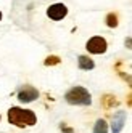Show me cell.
Segmentation results:
<instances>
[{
	"label": "cell",
	"mask_w": 132,
	"mask_h": 133,
	"mask_svg": "<svg viewBox=\"0 0 132 133\" xmlns=\"http://www.w3.org/2000/svg\"><path fill=\"white\" fill-rule=\"evenodd\" d=\"M8 122L15 127H20V128L32 127L37 123V116L31 109H21V108L13 106L8 111Z\"/></svg>",
	"instance_id": "cell-1"
},
{
	"label": "cell",
	"mask_w": 132,
	"mask_h": 133,
	"mask_svg": "<svg viewBox=\"0 0 132 133\" xmlns=\"http://www.w3.org/2000/svg\"><path fill=\"white\" fill-rule=\"evenodd\" d=\"M68 15V6L64 3H53L47 8V16L50 18L52 21H61Z\"/></svg>",
	"instance_id": "cell-5"
},
{
	"label": "cell",
	"mask_w": 132,
	"mask_h": 133,
	"mask_svg": "<svg viewBox=\"0 0 132 133\" xmlns=\"http://www.w3.org/2000/svg\"><path fill=\"white\" fill-rule=\"evenodd\" d=\"M124 45L127 46L129 50H132V37H127V39L124 40Z\"/></svg>",
	"instance_id": "cell-14"
},
{
	"label": "cell",
	"mask_w": 132,
	"mask_h": 133,
	"mask_svg": "<svg viewBox=\"0 0 132 133\" xmlns=\"http://www.w3.org/2000/svg\"><path fill=\"white\" fill-rule=\"evenodd\" d=\"M101 104L105 109H110V108H115L118 106V99L113 96V95H105V96L101 98Z\"/></svg>",
	"instance_id": "cell-8"
},
{
	"label": "cell",
	"mask_w": 132,
	"mask_h": 133,
	"mask_svg": "<svg viewBox=\"0 0 132 133\" xmlns=\"http://www.w3.org/2000/svg\"><path fill=\"white\" fill-rule=\"evenodd\" d=\"M119 77L121 79H124L126 82H127V85L132 88V75H129V74H124V72H119Z\"/></svg>",
	"instance_id": "cell-12"
},
{
	"label": "cell",
	"mask_w": 132,
	"mask_h": 133,
	"mask_svg": "<svg viewBox=\"0 0 132 133\" xmlns=\"http://www.w3.org/2000/svg\"><path fill=\"white\" fill-rule=\"evenodd\" d=\"M64 99H66V103L73 104V106H90L92 104V95L89 93L87 88L76 85V87H73L66 91Z\"/></svg>",
	"instance_id": "cell-2"
},
{
	"label": "cell",
	"mask_w": 132,
	"mask_h": 133,
	"mask_svg": "<svg viewBox=\"0 0 132 133\" xmlns=\"http://www.w3.org/2000/svg\"><path fill=\"white\" fill-rule=\"evenodd\" d=\"M60 56H55V55H50V56H47L45 58V61H44V64L45 66H55V64H60Z\"/></svg>",
	"instance_id": "cell-11"
},
{
	"label": "cell",
	"mask_w": 132,
	"mask_h": 133,
	"mask_svg": "<svg viewBox=\"0 0 132 133\" xmlns=\"http://www.w3.org/2000/svg\"><path fill=\"white\" fill-rule=\"evenodd\" d=\"M77 66H79V69H82V71H92L93 68H95V63H93V59H90L89 56L81 55L77 58Z\"/></svg>",
	"instance_id": "cell-7"
},
{
	"label": "cell",
	"mask_w": 132,
	"mask_h": 133,
	"mask_svg": "<svg viewBox=\"0 0 132 133\" xmlns=\"http://www.w3.org/2000/svg\"><path fill=\"white\" fill-rule=\"evenodd\" d=\"M39 98V90L34 88L32 85H23L18 90V99L21 103H32Z\"/></svg>",
	"instance_id": "cell-4"
},
{
	"label": "cell",
	"mask_w": 132,
	"mask_h": 133,
	"mask_svg": "<svg viewBox=\"0 0 132 133\" xmlns=\"http://www.w3.org/2000/svg\"><path fill=\"white\" fill-rule=\"evenodd\" d=\"M92 133H108V123L105 119H98L95 122V127H93Z\"/></svg>",
	"instance_id": "cell-9"
},
{
	"label": "cell",
	"mask_w": 132,
	"mask_h": 133,
	"mask_svg": "<svg viewBox=\"0 0 132 133\" xmlns=\"http://www.w3.org/2000/svg\"><path fill=\"white\" fill-rule=\"evenodd\" d=\"M61 131H63V133H74V130H73L71 127H66L64 123H61Z\"/></svg>",
	"instance_id": "cell-13"
},
{
	"label": "cell",
	"mask_w": 132,
	"mask_h": 133,
	"mask_svg": "<svg viewBox=\"0 0 132 133\" xmlns=\"http://www.w3.org/2000/svg\"><path fill=\"white\" fill-rule=\"evenodd\" d=\"M127 103H129V106H132V95H130V96H127Z\"/></svg>",
	"instance_id": "cell-15"
},
{
	"label": "cell",
	"mask_w": 132,
	"mask_h": 133,
	"mask_svg": "<svg viewBox=\"0 0 132 133\" xmlns=\"http://www.w3.org/2000/svg\"><path fill=\"white\" fill-rule=\"evenodd\" d=\"M0 119H2V116H0Z\"/></svg>",
	"instance_id": "cell-17"
},
{
	"label": "cell",
	"mask_w": 132,
	"mask_h": 133,
	"mask_svg": "<svg viewBox=\"0 0 132 133\" xmlns=\"http://www.w3.org/2000/svg\"><path fill=\"white\" fill-rule=\"evenodd\" d=\"M86 48H87V51L92 53V55H103V53L108 50V42L103 39V37L95 35V37H92V39L87 40Z\"/></svg>",
	"instance_id": "cell-3"
},
{
	"label": "cell",
	"mask_w": 132,
	"mask_h": 133,
	"mask_svg": "<svg viewBox=\"0 0 132 133\" xmlns=\"http://www.w3.org/2000/svg\"><path fill=\"white\" fill-rule=\"evenodd\" d=\"M126 111H118L115 116H113L111 120V131L113 133H121L122 127H124V122H126Z\"/></svg>",
	"instance_id": "cell-6"
},
{
	"label": "cell",
	"mask_w": 132,
	"mask_h": 133,
	"mask_svg": "<svg viewBox=\"0 0 132 133\" xmlns=\"http://www.w3.org/2000/svg\"><path fill=\"white\" fill-rule=\"evenodd\" d=\"M105 21H106V26L111 27V29L118 27V24H119V21H118V15H116V13H108L106 18H105Z\"/></svg>",
	"instance_id": "cell-10"
},
{
	"label": "cell",
	"mask_w": 132,
	"mask_h": 133,
	"mask_svg": "<svg viewBox=\"0 0 132 133\" xmlns=\"http://www.w3.org/2000/svg\"><path fill=\"white\" fill-rule=\"evenodd\" d=\"M2 18H3V15H2V11H0V21H2Z\"/></svg>",
	"instance_id": "cell-16"
}]
</instances>
